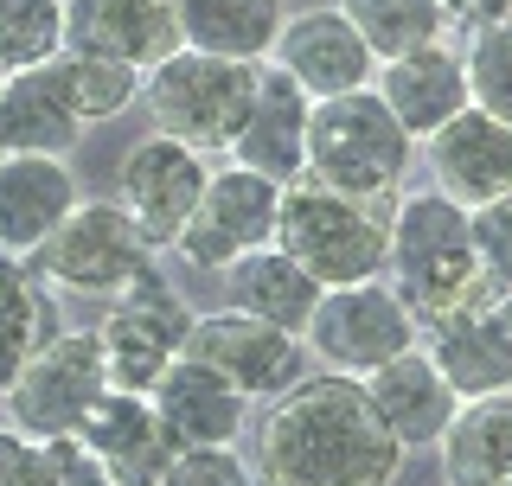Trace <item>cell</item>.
Here are the masks:
<instances>
[{"mask_svg":"<svg viewBox=\"0 0 512 486\" xmlns=\"http://www.w3.org/2000/svg\"><path fill=\"white\" fill-rule=\"evenodd\" d=\"M256 474L263 486H391L404 474V448L378 423L359 378L308 371L263 416Z\"/></svg>","mask_w":512,"mask_h":486,"instance_id":"1","label":"cell"},{"mask_svg":"<svg viewBox=\"0 0 512 486\" xmlns=\"http://www.w3.org/2000/svg\"><path fill=\"white\" fill-rule=\"evenodd\" d=\"M384 282L404 295V307L423 320L468 301H500L474 263L468 205H455L436 186H416L391 199V250H384Z\"/></svg>","mask_w":512,"mask_h":486,"instance_id":"2","label":"cell"},{"mask_svg":"<svg viewBox=\"0 0 512 486\" xmlns=\"http://www.w3.org/2000/svg\"><path fill=\"white\" fill-rule=\"evenodd\" d=\"M410 160H416V141L404 135V122L384 109V96L372 84L308 109V173L301 180L391 205L410 180Z\"/></svg>","mask_w":512,"mask_h":486,"instance_id":"3","label":"cell"},{"mask_svg":"<svg viewBox=\"0 0 512 486\" xmlns=\"http://www.w3.org/2000/svg\"><path fill=\"white\" fill-rule=\"evenodd\" d=\"M276 250L295 256L320 288L372 282V275H384V250H391V205L295 180L282 186Z\"/></svg>","mask_w":512,"mask_h":486,"instance_id":"4","label":"cell"},{"mask_svg":"<svg viewBox=\"0 0 512 486\" xmlns=\"http://www.w3.org/2000/svg\"><path fill=\"white\" fill-rule=\"evenodd\" d=\"M256 96V64L205 58V52H173L141 77V103H148V128L173 135L199 154H224Z\"/></svg>","mask_w":512,"mask_h":486,"instance_id":"5","label":"cell"},{"mask_svg":"<svg viewBox=\"0 0 512 486\" xmlns=\"http://www.w3.org/2000/svg\"><path fill=\"white\" fill-rule=\"evenodd\" d=\"M26 263L52 288L109 301V295H122L128 282H141V275L160 263V250L141 237V224L128 218L116 199H77L58 231L39 243V256H26Z\"/></svg>","mask_w":512,"mask_h":486,"instance_id":"6","label":"cell"},{"mask_svg":"<svg viewBox=\"0 0 512 486\" xmlns=\"http://www.w3.org/2000/svg\"><path fill=\"white\" fill-rule=\"evenodd\" d=\"M103 391H109L103 339H96V327H90V333H52L20 365V378L0 391V403H7V423L26 429L32 442H58V435L84 429L90 403Z\"/></svg>","mask_w":512,"mask_h":486,"instance_id":"7","label":"cell"},{"mask_svg":"<svg viewBox=\"0 0 512 486\" xmlns=\"http://www.w3.org/2000/svg\"><path fill=\"white\" fill-rule=\"evenodd\" d=\"M186 333H192V301L154 263L141 282H128L122 295H109V314H103V327H96L109 384L148 397L160 384V371L186 352Z\"/></svg>","mask_w":512,"mask_h":486,"instance_id":"8","label":"cell"},{"mask_svg":"<svg viewBox=\"0 0 512 486\" xmlns=\"http://www.w3.org/2000/svg\"><path fill=\"white\" fill-rule=\"evenodd\" d=\"M308 352L327 371H346V378H365L384 359H397L404 346H416V314L404 307L384 275L372 282H346V288H320L314 320H308Z\"/></svg>","mask_w":512,"mask_h":486,"instance_id":"9","label":"cell"},{"mask_svg":"<svg viewBox=\"0 0 512 486\" xmlns=\"http://www.w3.org/2000/svg\"><path fill=\"white\" fill-rule=\"evenodd\" d=\"M276 218H282V186L263 180V173H250V167H237V160H218V167L205 173V192H199V205H192L186 231L173 237V250H180L192 269L218 275V269H231L237 256L276 243Z\"/></svg>","mask_w":512,"mask_h":486,"instance_id":"10","label":"cell"},{"mask_svg":"<svg viewBox=\"0 0 512 486\" xmlns=\"http://www.w3.org/2000/svg\"><path fill=\"white\" fill-rule=\"evenodd\" d=\"M186 359L212 365L218 378L231 384V391H244L250 403H256V397L276 403L288 384L308 378V339L269 327V320H256V314L224 307V314H192Z\"/></svg>","mask_w":512,"mask_h":486,"instance_id":"11","label":"cell"},{"mask_svg":"<svg viewBox=\"0 0 512 486\" xmlns=\"http://www.w3.org/2000/svg\"><path fill=\"white\" fill-rule=\"evenodd\" d=\"M205 173H212V160L199 148L148 128L116 167V205L141 224V237H148L154 250H173V237L186 231L192 205H199V192H205Z\"/></svg>","mask_w":512,"mask_h":486,"instance_id":"12","label":"cell"},{"mask_svg":"<svg viewBox=\"0 0 512 486\" xmlns=\"http://www.w3.org/2000/svg\"><path fill=\"white\" fill-rule=\"evenodd\" d=\"M416 346L436 359V371L448 378V391L461 403L512 391V314H506V301L448 307V314L416 327Z\"/></svg>","mask_w":512,"mask_h":486,"instance_id":"13","label":"cell"},{"mask_svg":"<svg viewBox=\"0 0 512 486\" xmlns=\"http://www.w3.org/2000/svg\"><path fill=\"white\" fill-rule=\"evenodd\" d=\"M64 52L116 58L148 77L180 52V0H64Z\"/></svg>","mask_w":512,"mask_h":486,"instance_id":"14","label":"cell"},{"mask_svg":"<svg viewBox=\"0 0 512 486\" xmlns=\"http://www.w3.org/2000/svg\"><path fill=\"white\" fill-rule=\"evenodd\" d=\"M263 64H276L282 77H295L308 90V103H327V96H346V90H365L378 77V58L372 45L359 39V26L346 20L340 7H314V13H295L282 26L276 52Z\"/></svg>","mask_w":512,"mask_h":486,"instance_id":"15","label":"cell"},{"mask_svg":"<svg viewBox=\"0 0 512 486\" xmlns=\"http://www.w3.org/2000/svg\"><path fill=\"white\" fill-rule=\"evenodd\" d=\"M308 109L314 103L295 77H282L276 64H256V96H250V109H244V122H237L224 160L263 173V180H276V186H295L301 173H308Z\"/></svg>","mask_w":512,"mask_h":486,"instance_id":"16","label":"cell"},{"mask_svg":"<svg viewBox=\"0 0 512 486\" xmlns=\"http://www.w3.org/2000/svg\"><path fill=\"white\" fill-rule=\"evenodd\" d=\"M429 180L436 192H448L455 205H493L512 192V122L487 116V109H461L455 122H442L436 135L423 141Z\"/></svg>","mask_w":512,"mask_h":486,"instance_id":"17","label":"cell"},{"mask_svg":"<svg viewBox=\"0 0 512 486\" xmlns=\"http://www.w3.org/2000/svg\"><path fill=\"white\" fill-rule=\"evenodd\" d=\"M77 442H84L90 455L103 461V474L116 480V486H160V474H167V461H173V448H180L167 429H160L154 403L141 397V391H116V384H109V391L90 403Z\"/></svg>","mask_w":512,"mask_h":486,"instance_id":"18","label":"cell"},{"mask_svg":"<svg viewBox=\"0 0 512 486\" xmlns=\"http://www.w3.org/2000/svg\"><path fill=\"white\" fill-rule=\"evenodd\" d=\"M372 90L384 96V109L404 122L410 141H429L442 122H455L461 109H468V64H461V52L448 39H436V45L404 52V58H378Z\"/></svg>","mask_w":512,"mask_h":486,"instance_id":"19","label":"cell"},{"mask_svg":"<svg viewBox=\"0 0 512 486\" xmlns=\"http://www.w3.org/2000/svg\"><path fill=\"white\" fill-rule=\"evenodd\" d=\"M359 384H365L378 423L397 435L404 455H410V448H436V435L448 429V416H455V403H461L423 346H404L397 359H384L378 371H365Z\"/></svg>","mask_w":512,"mask_h":486,"instance_id":"20","label":"cell"},{"mask_svg":"<svg viewBox=\"0 0 512 486\" xmlns=\"http://www.w3.org/2000/svg\"><path fill=\"white\" fill-rule=\"evenodd\" d=\"M160 429L173 435L180 448H218V442H237L244 435V416H250V397L231 391V384L218 378L212 365L199 359H173L167 371H160V384L148 391Z\"/></svg>","mask_w":512,"mask_h":486,"instance_id":"21","label":"cell"},{"mask_svg":"<svg viewBox=\"0 0 512 486\" xmlns=\"http://www.w3.org/2000/svg\"><path fill=\"white\" fill-rule=\"evenodd\" d=\"M77 141H84V122H77V109H71L58 58L7 71V90H0V154H52V160H64Z\"/></svg>","mask_w":512,"mask_h":486,"instance_id":"22","label":"cell"},{"mask_svg":"<svg viewBox=\"0 0 512 486\" xmlns=\"http://www.w3.org/2000/svg\"><path fill=\"white\" fill-rule=\"evenodd\" d=\"M77 205L71 167L52 154H0V256H39Z\"/></svg>","mask_w":512,"mask_h":486,"instance_id":"23","label":"cell"},{"mask_svg":"<svg viewBox=\"0 0 512 486\" xmlns=\"http://www.w3.org/2000/svg\"><path fill=\"white\" fill-rule=\"evenodd\" d=\"M436 461L448 486H512V391L455 403L436 435Z\"/></svg>","mask_w":512,"mask_h":486,"instance_id":"24","label":"cell"},{"mask_svg":"<svg viewBox=\"0 0 512 486\" xmlns=\"http://www.w3.org/2000/svg\"><path fill=\"white\" fill-rule=\"evenodd\" d=\"M218 275H224V307L256 314V320H269V327H282V333H308L314 301H320V282L295 263V256H282L276 243L237 256V263L218 269Z\"/></svg>","mask_w":512,"mask_h":486,"instance_id":"25","label":"cell"},{"mask_svg":"<svg viewBox=\"0 0 512 486\" xmlns=\"http://www.w3.org/2000/svg\"><path fill=\"white\" fill-rule=\"evenodd\" d=\"M288 26V0H180V45L231 64H263Z\"/></svg>","mask_w":512,"mask_h":486,"instance_id":"26","label":"cell"},{"mask_svg":"<svg viewBox=\"0 0 512 486\" xmlns=\"http://www.w3.org/2000/svg\"><path fill=\"white\" fill-rule=\"evenodd\" d=\"M58 333L52 282L26 256H0V391L20 378V365Z\"/></svg>","mask_w":512,"mask_h":486,"instance_id":"27","label":"cell"},{"mask_svg":"<svg viewBox=\"0 0 512 486\" xmlns=\"http://www.w3.org/2000/svg\"><path fill=\"white\" fill-rule=\"evenodd\" d=\"M340 13L359 26L372 58H404L416 45L448 39V20H442L436 0H340Z\"/></svg>","mask_w":512,"mask_h":486,"instance_id":"28","label":"cell"},{"mask_svg":"<svg viewBox=\"0 0 512 486\" xmlns=\"http://www.w3.org/2000/svg\"><path fill=\"white\" fill-rule=\"evenodd\" d=\"M58 71H64V90H71V109H77V122H84V128L116 122L122 109L141 96V71H135V64H116V58L58 52Z\"/></svg>","mask_w":512,"mask_h":486,"instance_id":"29","label":"cell"},{"mask_svg":"<svg viewBox=\"0 0 512 486\" xmlns=\"http://www.w3.org/2000/svg\"><path fill=\"white\" fill-rule=\"evenodd\" d=\"M64 52V0H0V71Z\"/></svg>","mask_w":512,"mask_h":486,"instance_id":"30","label":"cell"},{"mask_svg":"<svg viewBox=\"0 0 512 486\" xmlns=\"http://www.w3.org/2000/svg\"><path fill=\"white\" fill-rule=\"evenodd\" d=\"M461 64H468V103L512 122V20H493V26L468 32Z\"/></svg>","mask_w":512,"mask_h":486,"instance_id":"31","label":"cell"},{"mask_svg":"<svg viewBox=\"0 0 512 486\" xmlns=\"http://www.w3.org/2000/svg\"><path fill=\"white\" fill-rule=\"evenodd\" d=\"M468 231H474V263L487 275V288L506 301L512 295V192L493 199V205H474Z\"/></svg>","mask_w":512,"mask_h":486,"instance_id":"32","label":"cell"},{"mask_svg":"<svg viewBox=\"0 0 512 486\" xmlns=\"http://www.w3.org/2000/svg\"><path fill=\"white\" fill-rule=\"evenodd\" d=\"M160 486H263V474L231 442H218V448H173Z\"/></svg>","mask_w":512,"mask_h":486,"instance_id":"33","label":"cell"},{"mask_svg":"<svg viewBox=\"0 0 512 486\" xmlns=\"http://www.w3.org/2000/svg\"><path fill=\"white\" fill-rule=\"evenodd\" d=\"M39 486H116V480L103 474V461L77 435H58V442H45V480Z\"/></svg>","mask_w":512,"mask_h":486,"instance_id":"34","label":"cell"},{"mask_svg":"<svg viewBox=\"0 0 512 486\" xmlns=\"http://www.w3.org/2000/svg\"><path fill=\"white\" fill-rule=\"evenodd\" d=\"M39 480H45V442L0 423V486H39Z\"/></svg>","mask_w":512,"mask_h":486,"instance_id":"35","label":"cell"},{"mask_svg":"<svg viewBox=\"0 0 512 486\" xmlns=\"http://www.w3.org/2000/svg\"><path fill=\"white\" fill-rule=\"evenodd\" d=\"M436 7H442V20L461 26V32H480V26H493V20H512V0H436Z\"/></svg>","mask_w":512,"mask_h":486,"instance_id":"36","label":"cell"},{"mask_svg":"<svg viewBox=\"0 0 512 486\" xmlns=\"http://www.w3.org/2000/svg\"><path fill=\"white\" fill-rule=\"evenodd\" d=\"M0 90H7V71H0Z\"/></svg>","mask_w":512,"mask_h":486,"instance_id":"37","label":"cell"}]
</instances>
